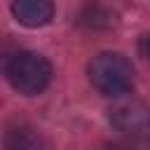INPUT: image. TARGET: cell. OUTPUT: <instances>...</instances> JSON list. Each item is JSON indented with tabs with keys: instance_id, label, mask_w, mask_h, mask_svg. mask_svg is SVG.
<instances>
[{
	"instance_id": "6da1fadb",
	"label": "cell",
	"mask_w": 150,
	"mask_h": 150,
	"mask_svg": "<svg viewBox=\"0 0 150 150\" xmlns=\"http://www.w3.org/2000/svg\"><path fill=\"white\" fill-rule=\"evenodd\" d=\"M2 70L9 84L23 96H35L52 82V63L38 52H12Z\"/></svg>"
},
{
	"instance_id": "7a4b0ae2",
	"label": "cell",
	"mask_w": 150,
	"mask_h": 150,
	"mask_svg": "<svg viewBox=\"0 0 150 150\" xmlns=\"http://www.w3.org/2000/svg\"><path fill=\"white\" fill-rule=\"evenodd\" d=\"M89 80L103 96H122L134 87V68L117 52H101L89 63Z\"/></svg>"
},
{
	"instance_id": "3957f363",
	"label": "cell",
	"mask_w": 150,
	"mask_h": 150,
	"mask_svg": "<svg viewBox=\"0 0 150 150\" xmlns=\"http://www.w3.org/2000/svg\"><path fill=\"white\" fill-rule=\"evenodd\" d=\"M110 122L129 141H150V108L138 101L115 105L110 110Z\"/></svg>"
},
{
	"instance_id": "277c9868",
	"label": "cell",
	"mask_w": 150,
	"mask_h": 150,
	"mask_svg": "<svg viewBox=\"0 0 150 150\" xmlns=\"http://www.w3.org/2000/svg\"><path fill=\"white\" fill-rule=\"evenodd\" d=\"M14 19L26 28H42L54 16L52 0H12Z\"/></svg>"
},
{
	"instance_id": "5b68a950",
	"label": "cell",
	"mask_w": 150,
	"mask_h": 150,
	"mask_svg": "<svg viewBox=\"0 0 150 150\" xmlns=\"http://www.w3.org/2000/svg\"><path fill=\"white\" fill-rule=\"evenodd\" d=\"M2 148L5 150H45V141L33 124L19 120L7 124L2 134Z\"/></svg>"
},
{
	"instance_id": "8992f818",
	"label": "cell",
	"mask_w": 150,
	"mask_h": 150,
	"mask_svg": "<svg viewBox=\"0 0 150 150\" xmlns=\"http://www.w3.org/2000/svg\"><path fill=\"white\" fill-rule=\"evenodd\" d=\"M103 150H138V145L134 141H112V143H105Z\"/></svg>"
},
{
	"instance_id": "52a82bcc",
	"label": "cell",
	"mask_w": 150,
	"mask_h": 150,
	"mask_svg": "<svg viewBox=\"0 0 150 150\" xmlns=\"http://www.w3.org/2000/svg\"><path fill=\"white\" fill-rule=\"evenodd\" d=\"M141 54H143L145 61L150 63V35H145V38L141 40Z\"/></svg>"
}]
</instances>
